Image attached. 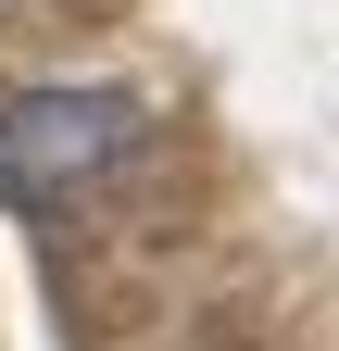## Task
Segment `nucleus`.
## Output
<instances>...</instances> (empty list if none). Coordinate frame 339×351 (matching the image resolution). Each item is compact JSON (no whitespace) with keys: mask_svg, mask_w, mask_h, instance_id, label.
Here are the masks:
<instances>
[{"mask_svg":"<svg viewBox=\"0 0 339 351\" xmlns=\"http://www.w3.org/2000/svg\"><path fill=\"white\" fill-rule=\"evenodd\" d=\"M139 138H151V113L126 88H25V101H0V201L51 213L89 176H113Z\"/></svg>","mask_w":339,"mask_h":351,"instance_id":"obj_1","label":"nucleus"}]
</instances>
